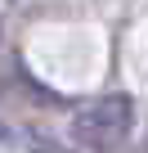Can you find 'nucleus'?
<instances>
[{"label":"nucleus","mask_w":148,"mask_h":153,"mask_svg":"<svg viewBox=\"0 0 148 153\" xmlns=\"http://www.w3.org/2000/svg\"><path fill=\"white\" fill-rule=\"evenodd\" d=\"M135 126V104L126 95H103V99H90L85 108H77V117H72V135H77V144L94 149V153H108L117 149Z\"/></svg>","instance_id":"1"}]
</instances>
